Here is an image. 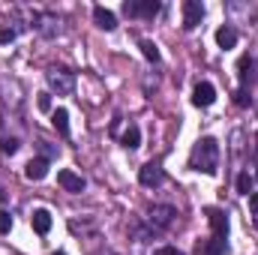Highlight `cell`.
I'll use <instances>...</instances> for the list:
<instances>
[{"mask_svg":"<svg viewBox=\"0 0 258 255\" xmlns=\"http://www.w3.org/2000/svg\"><path fill=\"white\" fill-rule=\"evenodd\" d=\"M189 168L201 171V174H216L219 171V141L213 135H204L192 144V153H189Z\"/></svg>","mask_w":258,"mask_h":255,"instance_id":"6da1fadb","label":"cell"},{"mask_svg":"<svg viewBox=\"0 0 258 255\" xmlns=\"http://www.w3.org/2000/svg\"><path fill=\"white\" fill-rule=\"evenodd\" d=\"M174 216H177V210H174L171 204H153V207L147 210V225H150L153 231H165V228H171Z\"/></svg>","mask_w":258,"mask_h":255,"instance_id":"7a4b0ae2","label":"cell"},{"mask_svg":"<svg viewBox=\"0 0 258 255\" xmlns=\"http://www.w3.org/2000/svg\"><path fill=\"white\" fill-rule=\"evenodd\" d=\"M45 39H54V36H60V18L54 15V12H33V21H30Z\"/></svg>","mask_w":258,"mask_h":255,"instance_id":"3957f363","label":"cell"},{"mask_svg":"<svg viewBox=\"0 0 258 255\" xmlns=\"http://www.w3.org/2000/svg\"><path fill=\"white\" fill-rule=\"evenodd\" d=\"M48 87L57 93V96H69L75 90V75L66 72V69H51L48 72Z\"/></svg>","mask_w":258,"mask_h":255,"instance_id":"277c9868","label":"cell"},{"mask_svg":"<svg viewBox=\"0 0 258 255\" xmlns=\"http://www.w3.org/2000/svg\"><path fill=\"white\" fill-rule=\"evenodd\" d=\"M123 15H129V18H153V15H159V3L156 0H126Z\"/></svg>","mask_w":258,"mask_h":255,"instance_id":"5b68a950","label":"cell"},{"mask_svg":"<svg viewBox=\"0 0 258 255\" xmlns=\"http://www.w3.org/2000/svg\"><path fill=\"white\" fill-rule=\"evenodd\" d=\"M204 213H207V222H210V228H213V237L225 243V240H228V213H225L222 207H207Z\"/></svg>","mask_w":258,"mask_h":255,"instance_id":"8992f818","label":"cell"},{"mask_svg":"<svg viewBox=\"0 0 258 255\" xmlns=\"http://www.w3.org/2000/svg\"><path fill=\"white\" fill-rule=\"evenodd\" d=\"M138 180H141V186L156 189V186H162V183H165V171H162V165H159V162H144V165H141V171H138Z\"/></svg>","mask_w":258,"mask_h":255,"instance_id":"52a82bcc","label":"cell"},{"mask_svg":"<svg viewBox=\"0 0 258 255\" xmlns=\"http://www.w3.org/2000/svg\"><path fill=\"white\" fill-rule=\"evenodd\" d=\"M216 102V87L210 81H198L192 90V105L195 108H210Z\"/></svg>","mask_w":258,"mask_h":255,"instance_id":"ba28073f","label":"cell"},{"mask_svg":"<svg viewBox=\"0 0 258 255\" xmlns=\"http://www.w3.org/2000/svg\"><path fill=\"white\" fill-rule=\"evenodd\" d=\"M255 75H258L255 57H252V54H243V57L237 60V81H240V87L246 90V87L255 81Z\"/></svg>","mask_w":258,"mask_h":255,"instance_id":"9c48e42d","label":"cell"},{"mask_svg":"<svg viewBox=\"0 0 258 255\" xmlns=\"http://www.w3.org/2000/svg\"><path fill=\"white\" fill-rule=\"evenodd\" d=\"M204 18V3L201 0H186L183 3V30H195Z\"/></svg>","mask_w":258,"mask_h":255,"instance_id":"30bf717a","label":"cell"},{"mask_svg":"<svg viewBox=\"0 0 258 255\" xmlns=\"http://www.w3.org/2000/svg\"><path fill=\"white\" fill-rule=\"evenodd\" d=\"M57 183H60L66 192H72V195L84 192V186H87V180H84L81 174H75L72 168H63V171H57Z\"/></svg>","mask_w":258,"mask_h":255,"instance_id":"8fae6325","label":"cell"},{"mask_svg":"<svg viewBox=\"0 0 258 255\" xmlns=\"http://www.w3.org/2000/svg\"><path fill=\"white\" fill-rule=\"evenodd\" d=\"M93 21H96L99 30H114L117 27V15L105 6H93Z\"/></svg>","mask_w":258,"mask_h":255,"instance_id":"7c38bea8","label":"cell"},{"mask_svg":"<svg viewBox=\"0 0 258 255\" xmlns=\"http://www.w3.org/2000/svg\"><path fill=\"white\" fill-rule=\"evenodd\" d=\"M237 39H240V36H237V30H234L231 24H222V27L216 30V45H219L222 51L234 48V45H237Z\"/></svg>","mask_w":258,"mask_h":255,"instance_id":"4fadbf2b","label":"cell"},{"mask_svg":"<svg viewBox=\"0 0 258 255\" xmlns=\"http://www.w3.org/2000/svg\"><path fill=\"white\" fill-rule=\"evenodd\" d=\"M45 174H48V159H42V156H36V159H30L24 165V177L27 180H42Z\"/></svg>","mask_w":258,"mask_h":255,"instance_id":"5bb4252c","label":"cell"},{"mask_svg":"<svg viewBox=\"0 0 258 255\" xmlns=\"http://www.w3.org/2000/svg\"><path fill=\"white\" fill-rule=\"evenodd\" d=\"M228 249L222 240H216V237H210V240H198L195 243V255H222Z\"/></svg>","mask_w":258,"mask_h":255,"instance_id":"9a60e30c","label":"cell"},{"mask_svg":"<svg viewBox=\"0 0 258 255\" xmlns=\"http://www.w3.org/2000/svg\"><path fill=\"white\" fill-rule=\"evenodd\" d=\"M30 222H33V231L36 234H48L51 231V213L48 210H33V216H30Z\"/></svg>","mask_w":258,"mask_h":255,"instance_id":"2e32d148","label":"cell"},{"mask_svg":"<svg viewBox=\"0 0 258 255\" xmlns=\"http://www.w3.org/2000/svg\"><path fill=\"white\" fill-rule=\"evenodd\" d=\"M120 144L126 147V150H135V147H141V129L135 126V123H129L123 129V135H120Z\"/></svg>","mask_w":258,"mask_h":255,"instance_id":"e0dca14e","label":"cell"},{"mask_svg":"<svg viewBox=\"0 0 258 255\" xmlns=\"http://www.w3.org/2000/svg\"><path fill=\"white\" fill-rule=\"evenodd\" d=\"M51 126L57 129L63 138H69V111H66V108H57V111H51Z\"/></svg>","mask_w":258,"mask_h":255,"instance_id":"ac0fdd59","label":"cell"},{"mask_svg":"<svg viewBox=\"0 0 258 255\" xmlns=\"http://www.w3.org/2000/svg\"><path fill=\"white\" fill-rule=\"evenodd\" d=\"M141 54L150 60V63H159V48H156V42H150V39H141Z\"/></svg>","mask_w":258,"mask_h":255,"instance_id":"d6986e66","label":"cell"},{"mask_svg":"<svg viewBox=\"0 0 258 255\" xmlns=\"http://www.w3.org/2000/svg\"><path fill=\"white\" fill-rule=\"evenodd\" d=\"M18 147H21V141H18L15 135H9V138L3 135V138H0V150H3V153H9V156H12V153H18Z\"/></svg>","mask_w":258,"mask_h":255,"instance_id":"ffe728a7","label":"cell"},{"mask_svg":"<svg viewBox=\"0 0 258 255\" xmlns=\"http://www.w3.org/2000/svg\"><path fill=\"white\" fill-rule=\"evenodd\" d=\"M237 192H240V195H252V177H249V171H243V174L237 177Z\"/></svg>","mask_w":258,"mask_h":255,"instance_id":"44dd1931","label":"cell"},{"mask_svg":"<svg viewBox=\"0 0 258 255\" xmlns=\"http://www.w3.org/2000/svg\"><path fill=\"white\" fill-rule=\"evenodd\" d=\"M15 36H18V30H15V27H0V45H9Z\"/></svg>","mask_w":258,"mask_h":255,"instance_id":"7402d4cb","label":"cell"},{"mask_svg":"<svg viewBox=\"0 0 258 255\" xmlns=\"http://www.w3.org/2000/svg\"><path fill=\"white\" fill-rule=\"evenodd\" d=\"M36 105H39V111H51V93H39Z\"/></svg>","mask_w":258,"mask_h":255,"instance_id":"603a6c76","label":"cell"},{"mask_svg":"<svg viewBox=\"0 0 258 255\" xmlns=\"http://www.w3.org/2000/svg\"><path fill=\"white\" fill-rule=\"evenodd\" d=\"M39 150H42V159L57 156V147H54V144H48V141H39Z\"/></svg>","mask_w":258,"mask_h":255,"instance_id":"cb8c5ba5","label":"cell"},{"mask_svg":"<svg viewBox=\"0 0 258 255\" xmlns=\"http://www.w3.org/2000/svg\"><path fill=\"white\" fill-rule=\"evenodd\" d=\"M9 228H12V216L0 213V234H9Z\"/></svg>","mask_w":258,"mask_h":255,"instance_id":"d4e9b609","label":"cell"},{"mask_svg":"<svg viewBox=\"0 0 258 255\" xmlns=\"http://www.w3.org/2000/svg\"><path fill=\"white\" fill-rule=\"evenodd\" d=\"M234 102H237V105H249V96H246V90H243V87L234 93Z\"/></svg>","mask_w":258,"mask_h":255,"instance_id":"484cf974","label":"cell"},{"mask_svg":"<svg viewBox=\"0 0 258 255\" xmlns=\"http://www.w3.org/2000/svg\"><path fill=\"white\" fill-rule=\"evenodd\" d=\"M156 255H183V252H180L177 246H159V249H156Z\"/></svg>","mask_w":258,"mask_h":255,"instance_id":"4316f807","label":"cell"},{"mask_svg":"<svg viewBox=\"0 0 258 255\" xmlns=\"http://www.w3.org/2000/svg\"><path fill=\"white\" fill-rule=\"evenodd\" d=\"M249 210L258 216V192H252V195H249Z\"/></svg>","mask_w":258,"mask_h":255,"instance_id":"83f0119b","label":"cell"},{"mask_svg":"<svg viewBox=\"0 0 258 255\" xmlns=\"http://www.w3.org/2000/svg\"><path fill=\"white\" fill-rule=\"evenodd\" d=\"M252 180H255V183H258V165H255V174H252Z\"/></svg>","mask_w":258,"mask_h":255,"instance_id":"f1b7e54d","label":"cell"},{"mask_svg":"<svg viewBox=\"0 0 258 255\" xmlns=\"http://www.w3.org/2000/svg\"><path fill=\"white\" fill-rule=\"evenodd\" d=\"M3 198H6V195H3V189H0V204H3Z\"/></svg>","mask_w":258,"mask_h":255,"instance_id":"f546056e","label":"cell"},{"mask_svg":"<svg viewBox=\"0 0 258 255\" xmlns=\"http://www.w3.org/2000/svg\"><path fill=\"white\" fill-rule=\"evenodd\" d=\"M105 255H117V252H111V249H105Z\"/></svg>","mask_w":258,"mask_h":255,"instance_id":"4dcf8cb0","label":"cell"},{"mask_svg":"<svg viewBox=\"0 0 258 255\" xmlns=\"http://www.w3.org/2000/svg\"><path fill=\"white\" fill-rule=\"evenodd\" d=\"M255 150H258V132H255Z\"/></svg>","mask_w":258,"mask_h":255,"instance_id":"1f68e13d","label":"cell"},{"mask_svg":"<svg viewBox=\"0 0 258 255\" xmlns=\"http://www.w3.org/2000/svg\"><path fill=\"white\" fill-rule=\"evenodd\" d=\"M255 228H258V216H255Z\"/></svg>","mask_w":258,"mask_h":255,"instance_id":"d6a6232c","label":"cell"},{"mask_svg":"<svg viewBox=\"0 0 258 255\" xmlns=\"http://www.w3.org/2000/svg\"><path fill=\"white\" fill-rule=\"evenodd\" d=\"M54 255H66V252H54Z\"/></svg>","mask_w":258,"mask_h":255,"instance_id":"836d02e7","label":"cell"}]
</instances>
